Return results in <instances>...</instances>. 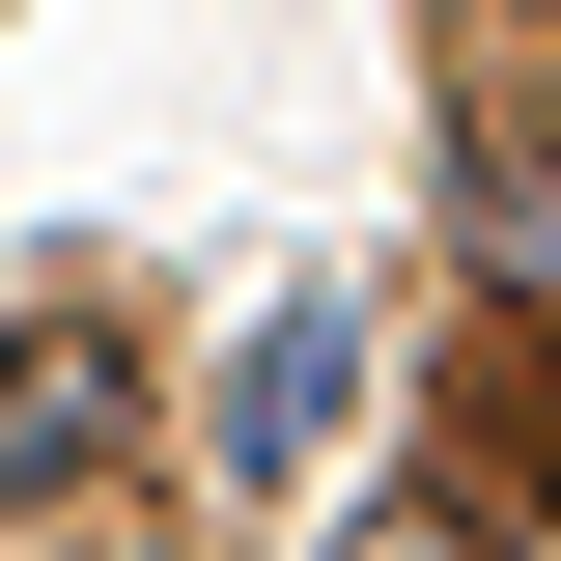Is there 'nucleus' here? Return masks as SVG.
I'll use <instances>...</instances> for the list:
<instances>
[{"mask_svg": "<svg viewBox=\"0 0 561 561\" xmlns=\"http://www.w3.org/2000/svg\"><path fill=\"white\" fill-rule=\"evenodd\" d=\"M421 534H449V561L561 534V309H534V280H478L449 365H421Z\"/></svg>", "mask_w": 561, "mask_h": 561, "instance_id": "obj_1", "label": "nucleus"}, {"mask_svg": "<svg viewBox=\"0 0 561 561\" xmlns=\"http://www.w3.org/2000/svg\"><path fill=\"white\" fill-rule=\"evenodd\" d=\"M140 449V309L113 280H28V309H0V505H84Z\"/></svg>", "mask_w": 561, "mask_h": 561, "instance_id": "obj_2", "label": "nucleus"}, {"mask_svg": "<svg viewBox=\"0 0 561 561\" xmlns=\"http://www.w3.org/2000/svg\"><path fill=\"white\" fill-rule=\"evenodd\" d=\"M337 393H365V309H337V280H309V309H253V337H225V478H309V449H337Z\"/></svg>", "mask_w": 561, "mask_h": 561, "instance_id": "obj_3", "label": "nucleus"}, {"mask_svg": "<svg viewBox=\"0 0 561 561\" xmlns=\"http://www.w3.org/2000/svg\"><path fill=\"white\" fill-rule=\"evenodd\" d=\"M449 113L505 197H561V0H449Z\"/></svg>", "mask_w": 561, "mask_h": 561, "instance_id": "obj_4", "label": "nucleus"}]
</instances>
